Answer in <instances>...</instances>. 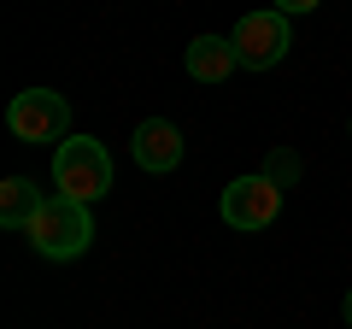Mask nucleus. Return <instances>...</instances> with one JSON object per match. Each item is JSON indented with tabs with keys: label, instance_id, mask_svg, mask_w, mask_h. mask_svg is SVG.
<instances>
[{
	"label": "nucleus",
	"instance_id": "f257e3e1",
	"mask_svg": "<svg viewBox=\"0 0 352 329\" xmlns=\"http://www.w3.org/2000/svg\"><path fill=\"white\" fill-rule=\"evenodd\" d=\"M24 235H30V247H36L41 259H76V253H88V241H94V217H88L82 200L53 194V200H41L36 212H30Z\"/></svg>",
	"mask_w": 352,
	"mask_h": 329
},
{
	"label": "nucleus",
	"instance_id": "f03ea898",
	"mask_svg": "<svg viewBox=\"0 0 352 329\" xmlns=\"http://www.w3.org/2000/svg\"><path fill=\"white\" fill-rule=\"evenodd\" d=\"M53 182H59V194L94 206L100 194H112V153H106L94 136L59 141V153H53Z\"/></svg>",
	"mask_w": 352,
	"mask_h": 329
},
{
	"label": "nucleus",
	"instance_id": "7ed1b4c3",
	"mask_svg": "<svg viewBox=\"0 0 352 329\" xmlns=\"http://www.w3.org/2000/svg\"><path fill=\"white\" fill-rule=\"evenodd\" d=\"M235 59H241V71H270V65H282L288 59V47H294V36H288V12L282 6H264V12H247L235 24Z\"/></svg>",
	"mask_w": 352,
	"mask_h": 329
},
{
	"label": "nucleus",
	"instance_id": "20e7f679",
	"mask_svg": "<svg viewBox=\"0 0 352 329\" xmlns=\"http://www.w3.org/2000/svg\"><path fill=\"white\" fill-rule=\"evenodd\" d=\"M217 212H223L229 229H270L282 212V182L264 171V177H235L223 189V200H217Z\"/></svg>",
	"mask_w": 352,
	"mask_h": 329
},
{
	"label": "nucleus",
	"instance_id": "39448f33",
	"mask_svg": "<svg viewBox=\"0 0 352 329\" xmlns=\"http://www.w3.org/2000/svg\"><path fill=\"white\" fill-rule=\"evenodd\" d=\"M6 124H12L18 141H65L71 106H65V94H53V89H24V94H12V106H6Z\"/></svg>",
	"mask_w": 352,
	"mask_h": 329
},
{
	"label": "nucleus",
	"instance_id": "423d86ee",
	"mask_svg": "<svg viewBox=\"0 0 352 329\" xmlns=\"http://www.w3.org/2000/svg\"><path fill=\"white\" fill-rule=\"evenodd\" d=\"M129 153H135L141 171H176L182 164V129L170 124V118H147V124L135 129V141H129Z\"/></svg>",
	"mask_w": 352,
	"mask_h": 329
},
{
	"label": "nucleus",
	"instance_id": "0eeeda50",
	"mask_svg": "<svg viewBox=\"0 0 352 329\" xmlns=\"http://www.w3.org/2000/svg\"><path fill=\"white\" fill-rule=\"evenodd\" d=\"M182 65H188L194 83H229V76L241 71L235 41H223V36H194V41H188V53H182Z\"/></svg>",
	"mask_w": 352,
	"mask_h": 329
},
{
	"label": "nucleus",
	"instance_id": "6e6552de",
	"mask_svg": "<svg viewBox=\"0 0 352 329\" xmlns=\"http://www.w3.org/2000/svg\"><path fill=\"white\" fill-rule=\"evenodd\" d=\"M36 206H41V194H36L30 177H6V182H0V224H6V229H24Z\"/></svg>",
	"mask_w": 352,
	"mask_h": 329
},
{
	"label": "nucleus",
	"instance_id": "1a4fd4ad",
	"mask_svg": "<svg viewBox=\"0 0 352 329\" xmlns=\"http://www.w3.org/2000/svg\"><path fill=\"white\" fill-rule=\"evenodd\" d=\"M276 6H282V12L294 18V12H317V6H323V0H276Z\"/></svg>",
	"mask_w": 352,
	"mask_h": 329
},
{
	"label": "nucleus",
	"instance_id": "9d476101",
	"mask_svg": "<svg viewBox=\"0 0 352 329\" xmlns=\"http://www.w3.org/2000/svg\"><path fill=\"white\" fill-rule=\"evenodd\" d=\"M340 312H346V329H352V294H346V306H340Z\"/></svg>",
	"mask_w": 352,
	"mask_h": 329
}]
</instances>
